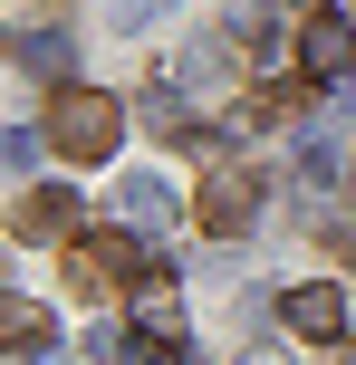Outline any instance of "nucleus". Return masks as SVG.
I'll return each mask as SVG.
<instances>
[{"mask_svg":"<svg viewBox=\"0 0 356 365\" xmlns=\"http://www.w3.org/2000/svg\"><path fill=\"white\" fill-rule=\"evenodd\" d=\"M49 145L68 154V164H106V154L126 145V106H116L106 87H68L49 106Z\"/></svg>","mask_w":356,"mask_h":365,"instance_id":"obj_1","label":"nucleus"},{"mask_svg":"<svg viewBox=\"0 0 356 365\" xmlns=\"http://www.w3.org/2000/svg\"><path fill=\"white\" fill-rule=\"evenodd\" d=\"M193 221H203L212 240H241L250 221H260V182H250L241 164H212V182L193 192Z\"/></svg>","mask_w":356,"mask_h":365,"instance_id":"obj_2","label":"nucleus"},{"mask_svg":"<svg viewBox=\"0 0 356 365\" xmlns=\"http://www.w3.org/2000/svg\"><path fill=\"white\" fill-rule=\"evenodd\" d=\"M39 145H49V135H0V182L29 173V164H39Z\"/></svg>","mask_w":356,"mask_h":365,"instance_id":"obj_9","label":"nucleus"},{"mask_svg":"<svg viewBox=\"0 0 356 365\" xmlns=\"http://www.w3.org/2000/svg\"><path fill=\"white\" fill-rule=\"evenodd\" d=\"M116 212H126V231H154V221H173V182L164 173H135L126 192H116Z\"/></svg>","mask_w":356,"mask_h":365,"instance_id":"obj_7","label":"nucleus"},{"mask_svg":"<svg viewBox=\"0 0 356 365\" xmlns=\"http://www.w3.org/2000/svg\"><path fill=\"white\" fill-rule=\"evenodd\" d=\"M0 58H10V29H0Z\"/></svg>","mask_w":356,"mask_h":365,"instance_id":"obj_13","label":"nucleus"},{"mask_svg":"<svg viewBox=\"0 0 356 365\" xmlns=\"http://www.w3.org/2000/svg\"><path fill=\"white\" fill-rule=\"evenodd\" d=\"M299 68H308V77H347V68H356V19L308 10V19H299Z\"/></svg>","mask_w":356,"mask_h":365,"instance_id":"obj_4","label":"nucleus"},{"mask_svg":"<svg viewBox=\"0 0 356 365\" xmlns=\"http://www.w3.org/2000/svg\"><path fill=\"white\" fill-rule=\"evenodd\" d=\"M318 365H356V336H327V346H318Z\"/></svg>","mask_w":356,"mask_h":365,"instance_id":"obj_10","label":"nucleus"},{"mask_svg":"<svg viewBox=\"0 0 356 365\" xmlns=\"http://www.w3.org/2000/svg\"><path fill=\"white\" fill-rule=\"evenodd\" d=\"M68 58H77L68 29H29V38H19V68H29V77H68Z\"/></svg>","mask_w":356,"mask_h":365,"instance_id":"obj_8","label":"nucleus"},{"mask_svg":"<svg viewBox=\"0 0 356 365\" xmlns=\"http://www.w3.org/2000/svg\"><path fill=\"white\" fill-rule=\"evenodd\" d=\"M0 356H19V365H58V327H49V308L0 298Z\"/></svg>","mask_w":356,"mask_h":365,"instance_id":"obj_5","label":"nucleus"},{"mask_svg":"<svg viewBox=\"0 0 356 365\" xmlns=\"http://www.w3.org/2000/svg\"><path fill=\"white\" fill-rule=\"evenodd\" d=\"M68 231H77V182H39L10 212V240H29V250H49V240H68Z\"/></svg>","mask_w":356,"mask_h":365,"instance_id":"obj_3","label":"nucleus"},{"mask_svg":"<svg viewBox=\"0 0 356 365\" xmlns=\"http://www.w3.org/2000/svg\"><path fill=\"white\" fill-rule=\"evenodd\" d=\"M347 202H356V154H347Z\"/></svg>","mask_w":356,"mask_h":365,"instance_id":"obj_12","label":"nucleus"},{"mask_svg":"<svg viewBox=\"0 0 356 365\" xmlns=\"http://www.w3.org/2000/svg\"><path fill=\"white\" fill-rule=\"evenodd\" d=\"M241 365H289V346H250V356H241Z\"/></svg>","mask_w":356,"mask_h":365,"instance_id":"obj_11","label":"nucleus"},{"mask_svg":"<svg viewBox=\"0 0 356 365\" xmlns=\"http://www.w3.org/2000/svg\"><path fill=\"white\" fill-rule=\"evenodd\" d=\"M280 317H289V336H318L327 346V336L347 327V298L327 289V279H299V289H280Z\"/></svg>","mask_w":356,"mask_h":365,"instance_id":"obj_6","label":"nucleus"}]
</instances>
